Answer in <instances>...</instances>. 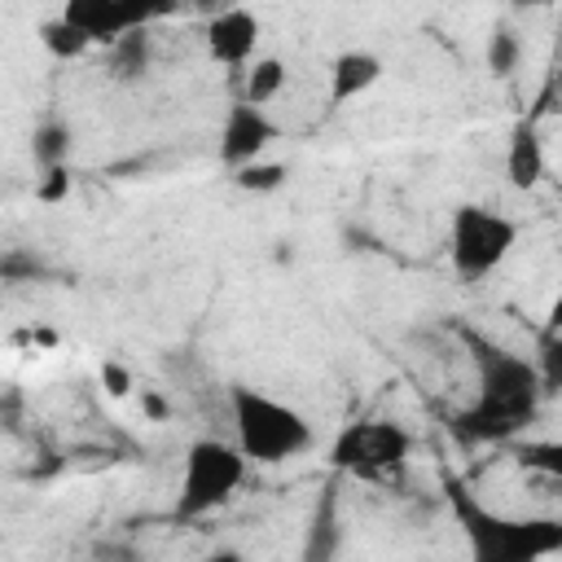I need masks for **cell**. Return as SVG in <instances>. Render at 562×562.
I'll return each mask as SVG.
<instances>
[{
    "mask_svg": "<svg viewBox=\"0 0 562 562\" xmlns=\"http://www.w3.org/2000/svg\"><path fill=\"white\" fill-rule=\"evenodd\" d=\"M457 334L470 347L479 386H474V400L452 417V430L470 443H514L540 413L544 373L527 356L501 347L496 338L470 325H461Z\"/></svg>",
    "mask_w": 562,
    "mask_h": 562,
    "instance_id": "cell-1",
    "label": "cell"
},
{
    "mask_svg": "<svg viewBox=\"0 0 562 562\" xmlns=\"http://www.w3.org/2000/svg\"><path fill=\"white\" fill-rule=\"evenodd\" d=\"M443 501L479 562H536L562 553V518L487 509L461 479L443 474Z\"/></svg>",
    "mask_w": 562,
    "mask_h": 562,
    "instance_id": "cell-2",
    "label": "cell"
},
{
    "mask_svg": "<svg viewBox=\"0 0 562 562\" xmlns=\"http://www.w3.org/2000/svg\"><path fill=\"white\" fill-rule=\"evenodd\" d=\"M228 417H233V439L259 465H281L312 448L307 417L259 386H228Z\"/></svg>",
    "mask_w": 562,
    "mask_h": 562,
    "instance_id": "cell-3",
    "label": "cell"
},
{
    "mask_svg": "<svg viewBox=\"0 0 562 562\" xmlns=\"http://www.w3.org/2000/svg\"><path fill=\"white\" fill-rule=\"evenodd\" d=\"M246 452L241 443L233 439H215V435H202L184 448V465H180V487H176V518L193 522V518H206L215 509H224L237 487L246 483Z\"/></svg>",
    "mask_w": 562,
    "mask_h": 562,
    "instance_id": "cell-4",
    "label": "cell"
},
{
    "mask_svg": "<svg viewBox=\"0 0 562 562\" xmlns=\"http://www.w3.org/2000/svg\"><path fill=\"white\" fill-rule=\"evenodd\" d=\"M408 457H413V435L386 417L351 422L329 443V465L351 479H364V483H395L404 474Z\"/></svg>",
    "mask_w": 562,
    "mask_h": 562,
    "instance_id": "cell-5",
    "label": "cell"
},
{
    "mask_svg": "<svg viewBox=\"0 0 562 562\" xmlns=\"http://www.w3.org/2000/svg\"><path fill=\"white\" fill-rule=\"evenodd\" d=\"M518 246V224L492 206L465 202L452 211V228H448V259L457 268L461 281H483L492 277L509 250Z\"/></svg>",
    "mask_w": 562,
    "mask_h": 562,
    "instance_id": "cell-6",
    "label": "cell"
},
{
    "mask_svg": "<svg viewBox=\"0 0 562 562\" xmlns=\"http://www.w3.org/2000/svg\"><path fill=\"white\" fill-rule=\"evenodd\" d=\"M277 136H281V132H277V123H272V114H268L263 105H255V101H233L228 114H224V127H220V162H224L228 171H237V167L263 158Z\"/></svg>",
    "mask_w": 562,
    "mask_h": 562,
    "instance_id": "cell-7",
    "label": "cell"
},
{
    "mask_svg": "<svg viewBox=\"0 0 562 562\" xmlns=\"http://www.w3.org/2000/svg\"><path fill=\"white\" fill-rule=\"evenodd\" d=\"M206 53L220 66H250L259 53V18L246 4H228L206 22Z\"/></svg>",
    "mask_w": 562,
    "mask_h": 562,
    "instance_id": "cell-8",
    "label": "cell"
},
{
    "mask_svg": "<svg viewBox=\"0 0 562 562\" xmlns=\"http://www.w3.org/2000/svg\"><path fill=\"white\" fill-rule=\"evenodd\" d=\"M61 18L75 22L92 44H105V48L136 26L132 13L123 9V0H61Z\"/></svg>",
    "mask_w": 562,
    "mask_h": 562,
    "instance_id": "cell-9",
    "label": "cell"
},
{
    "mask_svg": "<svg viewBox=\"0 0 562 562\" xmlns=\"http://www.w3.org/2000/svg\"><path fill=\"white\" fill-rule=\"evenodd\" d=\"M382 79V57L369 48H347L329 61V105H347L364 97Z\"/></svg>",
    "mask_w": 562,
    "mask_h": 562,
    "instance_id": "cell-10",
    "label": "cell"
},
{
    "mask_svg": "<svg viewBox=\"0 0 562 562\" xmlns=\"http://www.w3.org/2000/svg\"><path fill=\"white\" fill-rule=\"evenodd\" d=\"M505 176L514 189H536L544 180V145H540V132L536 123H514L509 132V145H505Z\"/></svg>",
    "mask_w": 562,
    "mask_h": 562,
    "instance_id": "cell-11",
    "label": "cell"
},
{
    "mask_svg": "<svg viewBox=\"0 0 562 562\" xmlns=\"http://www.w3.org/2000/svg\"><path fill=\"white\" fill-rule=\"evenodd\" d=\"M285 61L281 57H255L246 66V88H241V101H255V105H268L285 92Z\"/></svg>",
    "mask_w": 562,
    "mask_h": 562,
    "instance_id": "cell-12",
    "label": "cell"
},
{
    "mask_svg": "<svg viewBox=\"0 0 562 562\" xmlns=\"http://www.w3.org/2000/svg\"><path fill=\"white\" fill-rule=\"evenodd\" d=\"M40 44H44L48 57H57V61H79V57L92 48V40H88L75 22H66L61 13L48 18V22H40Z\"/></svg>",
    "mask_w": 562,
    "mask_h": 562,
    "instance_id": "cell-13",
    "label": "cell"
},
{
    "mask_svg": "<svg viewBox=\"0 0 562 562\" xmlns=\"http://www.w3.org/2000/svg\"><path fill=\"white\" fill-rule=\"evenodd\" d=\"M514 461L531 474L562 483V439H514Z\"/></svg>",
    "mask_w": 562,
    "mask_h": 562,
    "instance_id": "cell-14",
    "label": "cell"
},
{
    "mask_svg": "<svg viewBox=\"0 0 562 562\" xmlns=\"http://www.w3.org/2000/svg\"><path fill=\"white\" fill-rule=\"evenodd\" d=\"M110 61H114V70H119L123 79L145 75V70H149V31H145V26H132L123 40H114V44H110Z\"/></svg>",
    "mask_w": 562,
    "mask_h": 562,
    "instance_id": "cell-15",
    "label": "cell"
},
{
    "mask_svg": "<svg viewBox=\"0 0 562 562\" xmlns=\"http://www.w3.org/2000/svg\"><path fill=\"white\" fill-rule=\"evenodd\" d=\"M285 176H290V167L281 158H255V162L233 171V184L246 189V193H272V189L285 184Z\"/></svg>",
    "mask_w": 562,
    "mask_h": 562,
    "instance_id": "cell-16",
    "label": "cell"
},
{
    "mask_svg": "<svg viewBox=\"0 0 562 562\" xmlns=\"http://www.w3.org/2000/svg\"><path fill=\"white\" fill-rule=\"evenodd\" d=\"M31 149H35V162H40V167H57V162H66V158H70V127H66L61 119L40 123L35 136H31Z\"/></svg>",
    "mask_w": 562,
    "mask_h": 562,
    "instance_id": "cell-17",
    "label": "cell"
},
{
    "mask_svg": "<svg viewBox=\"0 0 562 562\" xmlns=\"http://www.w3.org/2000/svg\"><path fill=\"white\" fill-rule=\"evenodd\" d=\"M518 57H522V44H518V35H514L509 26L492 31V40H487V66H492V75H514Z\"/></svg>",
    "mask_w": 562,
    "mask_h": 562,
    "instance_id": "cell-18",
    "label": "cell"
},
{
    "mask_svg": "<svg viewBox=\"0 0 562 562\" xmlns=\"http://www.w3.org/2000/svg\"><path fill=\"white\" fill-rule=\"evenodd\" d=\"M35 198L40 202H66L70 198V167L66 162H57V167H44L40 171V180H35Z\"/></svg>",
    "mask_w": 562,
    "mask_h": 562,
    "instance_id": "cell-19",
    "label": "cell"
},
{
    "mask_svg": "<svg viewBox=\"0 0 562 562\" xmlns=\"http://www.w3.org/2000/svg\"><path fill=\"white\" fill-rule=\"evenodd\" d=\"M180 4H184V0H123V9L132 13L136 26H149V22L167 18V13H176Z\"/></svg>",
    "mask_w": 562,
    "mask_h": 562,
    "instance_id": "cell-20",
    "label": "cell"
},
{
    "mask_svg": "<svg viewBox=\"0 0 562 562\" xmlns=\"http://www.w3.org/2000/svg\"><path fill=\"white\" fill-rule=\"evenodd\" d=\"M544 382L562 391V334H544V364H540Z\"/></svg>",
    "mask_w": 562,
    "mask_h": 562,
    "instance_id": "cell-21",
    "label": "cell"
},
{
    "mask_svg": "<svg viewBox=\"0 0 562 562\" xmlns=\"http://www.w3.org/2000/svg\"><path fill=\"white\" fill-rule=\"evenodd\" d=\"M101 382H105V391H110L114 400H123V395L132 391V373H127L123 364H114V360L101 364Z\"/></svg>",
    "mask_w": 562,
    "mask_h": 562,
    "instance_id": "cell-22",
    "label": "cell"
},
{
    "mask_svg": "<svg viewBox=\"0 0 562 562\" xmlns=\"http://www.w3.org/2000/svg\"><path fill=\"white\" fill-rule=\"evenodd\" d=\"M544 334H562V290L553 294V303L544 312Z\"/></svg>",
    "mask_w": 562,
    "mask_h": 562,
    "instance_id": "cell-23",
    "label": "cell"
},
{
    "mask_svg": "<svg viewBox=\"0 0 562 562\" xmlns=\"http://www.w3.org/2000/svg\"><path fill=\"white\" fill-rule=\"evenodd\" d=\"M518 9H540V4H549V0H514Z\"/></svg>",
    "mask_w": 562,
    "mask_h": 562,
    "instance_id": "cell-24",
    "label": "cell"
},
{
    "mask_svg": "<svg viewBox=\"0 0 562 562\" xmlns=\"http://www.w3.org/2000/svg\"><path fill=\"white\" fill-rule=\"evenodd\" d=\"M558 105H562V92H558Z\"/></svg>",
    "mask_w": 562,
    "mask_h": 562,
    "instance_id": "cell-25",
    "label": "cell"
}]
</instances>
